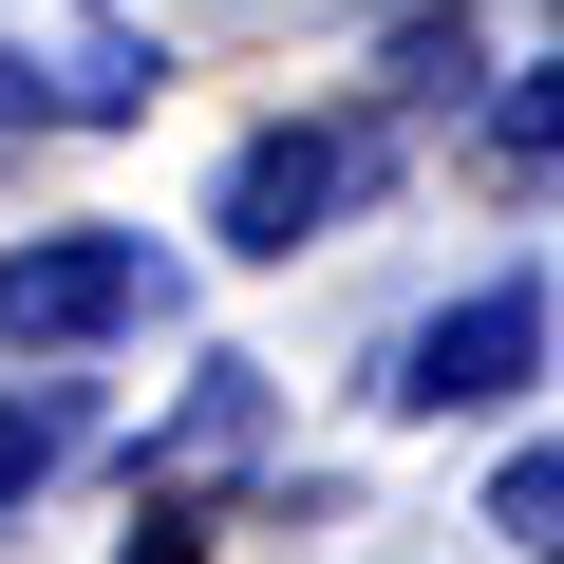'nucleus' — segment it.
Returning a JSON list of instances; mask_svg holds the SVG:
<instances>
[{"mask_svg":"<svg viewBox=\"0 0 564 564\" xmlns=\"http://www.w3.org/2000/svg\"><path fill=\"white\" fill-rule=\"evenodd\" d=\"M358 188H395V132H377V113H282V132L226 151V207H207V226H226L245 263H282V245H321Z\"/></svg>","mask_w":564,"mask_h":564,"instance_id":"nucleus-1","label":"nucleus"},{"mask_svg":"<svg viewBox=\"0 0 564 564\" xmlns=\"http://www.w3.org/2000/svg\"><path fill=\"white\" fill-rule=\"evenodd\" d=\"M489 527H508V545H527V564H564V433H545V452H508V470H489Z\"/></svg>","mask_w":564,"mask_h":564,"instance_id":"nucleus-6","label":"nucleus"},{"mask_svg":"<svg viewBox=\"0 0 564 564\" xmlns=\"http://www.w3.org/2000/svg\"><path fill=\"white\" fill-rule=\"evenodd\" d=\"M151 76H170V57H132V39H76V57L39 76V113H76V132H113V113H151Z\"/></svg>","mask_w":564,"mask_h":564,"instance_id":"nucleus-5","label":"nucleus"},{"mask_svg":"<svg viewBox=\"0 0 564 564\" xmlns=\"http://www.w3.org/2000/svg\"><path fill=\"white\" fill-rule=\"evenodd\" d=\"M132 321H151V245H132V226H57V245H0V339H20V358L132 339Z\"/></svg>","mask_w":564,"mask_h":564,"instance_id":"nucleus-3","label":"nucleus"},{"mask_svg":"<svg viewBox=\"0 0 564 564\" xmlns=\"http://www.w3.org/2000/svg\"><path fill=\"white\" fill-rule=\"evenodd\" d=\"M245 452H263V377H207V395L170 414V452H151V508L188 527V489H207V470H245Z\"/></svg>","mask_w":564,"mask_h":564,"instance_id":"nucleus-4","label":"nucleus"},{"mask_svg":"<svg viewBox=\"0 0 564 564\" xmlns=\"http://www.w3.org/2000/svg\"><path fill=\"white\" fill-rule=\"evenodd\" d=\"M57 452H76V395H0V508H20Z\"/></svg>","mask_w":564,"mask_h":564,"instance_id":"nucleus-7","label":"nucleus"},{"mask_svg":"<svg viewBox=\"0 0 564 564\" xmlns=\"http://www.w3.org/2000/svg\"><path fill=\"white\" fill-rule=\"evenodd\" d=\"M527 377H545V282H470V302H433V321L395 339L377 395H395V414H508Z\"/></svg>","mask_w":564,"mask_h":564,"instance_id":"nucleus-2","label":"nucleus"},{"mask_svg":"<svg viewBox=\"0 0 564 564\" xmlns=\"http://www.w3.org/2000/svg\"><path fill=\"white\" fill-rule=\"evenodd\" d=\"M489 151H508V170H545V151H564V57H545V76H508V113H489Z\"/></svg>","mask_w":564,"mask_h":564,"instance_id":"nucleus-8","label":"nucleus"}]
</instances>
